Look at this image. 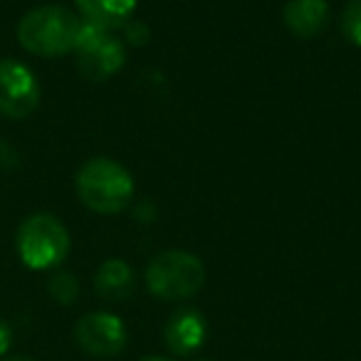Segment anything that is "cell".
<instances>
[{
    "label": "cell",
    "mask_w": 361,
    "mask_h": 361,
    "mask_svg": "<svg viewBox=\"0 0 361 361\" xmlns=\"http://www.w3.org/2000/svg\"><path fill=\"white\" fill-rule=\"evenodd\" d=\"M341 32L351 45L361 47V0H349L341 13Z\"/></svg>",
    "instance_id": "13"
},
{
    "label": "cell",
    "mask_w": 361,
    "mask_h": 361,
    "mask_svg": "<svg viewBox=\"0 0 361 361\" xmlns=\"http://www.w3.org/2000/svg\"><path fill=\"white\" fill-rule=\"evenodd\" d=\"M141 361H171V359H164V356H149V359H141Z\"/></svg>",
    "instance_id": "17"
},
{
    "label": "cell",
    "mask_w": 361,
    "mask_h": 361,
    "mask_svg": "<svg viewBox=\"0 0 361 361\" xmlns=\"http://www.w3.org/2000/svg\"><path fill=\"white\" fill-rule=\"evenodd\" d=\"M82 18L62 6H40L25 13L18 25V40L37 57H60L75 50Z\"/></svg>",
    "instance_id": "2"
},
{
    "label": "cell",
    "mask_w": 361,
    "mask_h": 361,
    "mask_svg": "<svg viewBox=\"0 0 361 361\" xmlns=\"http://www.w3.org/2000/svg\"><path fill=\"white\" fill-rule=\"evenodd\" d=\"M18 255L30 270L57 267L70 252V233L50 213L25 218L18 231Z\"/></svg>",
    "instance_id": "4"
},
{
    "label": "cell",
    "mask_w": 361,
    "mask_h": 361,
    "mask_svg": "<svg viewBox=\"0 0 361 361\" xmlns=\"http://www.w3.org/2000/svg\"><path fill=\"white\" fill-rule=\"evenodd\" d=\"M206 336H208L206 317L198 310H193V307L176 310L164 326L166 346L176 356H188L193 351H198L203 346V341H206Z\"/></svg>",
    "instance_id": "8"
},
{
    "label": "cell",
    "mask_w": 361,
    "mask_h": 361,
    "mask_svg": "<svg viewBox=\"0 0 361 361\" xmlns=\"http://www.w3.org/2000/svg\"><path fill=\"white\" fill-rule=\"evenodd\" d=\"M282 20L292 35L312 40L324 32L329 23V6L326 0H287L282 8Z\"/></svg>",
    "instance_id": "9"
},
{
    "label": "cell",
    "mask_w": 361,
    "mask_h": 361,
    "mask_svg": "<svg viewBox=\"0 0 361 361\" xmlns=\"http://www.w3.org/2000/svg\"><path fill=\"white\" fill-rule=\"evenodd\" d=\"M75 3L85 23L109 32L124 27L136 11V0H75Z\"/></svg>",
    "instance_id": "10"
},
{
    "label": "cell",
    "mask_w": 361,
    "mask_h": 361,
    "mask_svg": "<svg viewBox=\"0 0 361 361\" xmlns=\"http://www.w3.org/2000/svg\"><path fill=\"white\" fill-rule=\"evenodd\" d=\"M75 339L82 351L97 359L121 354L126 346V326L111 312H90L75 326Z\"/></svg>",
    "instance_id": "7"
},
{
    "label": "cell",
    "mask_w": 361,
    "mask_h": 361,
    "mask_svg": "<svg viewBox=\"0 0 361 361\" xmlns=\"http://www.w3.org/2000/svg\"><path fill=\"white\" fill-rule=\"evenodd\" d=\"M201 361H213V359H201Z\"/></svg>",
    "instance_id": "18"
},
{
    "label": "cell",
    "mask_w": 361,
    "mask_h": 361,
    "mask_svg": "<svg viewBox=\"0 0 361 361\" xmlns=\"http://www.w3.org/2000/svg\"><path fill=\"white\" fill-rule=\"evenodd\" d=\"M94 290L102 300L106 302H124L134 295L136 290V277L131 265L124 260H106L94 275Z\"/></svg>",
    "instance_id": "11"
},
{
    "label": "cell",
    "mask_w": 361,
    "mask_h": 361,
    "mask_svg": "<svg viewBox=\"0 0 361 361\" xmlns=\"http://www.w3.org/2000/svg\"><path fill=\"white\" fill-rule=\"evenodd\" d=\"M40 104V82L35 72L18 60H0V114L25 119Z\"/></svg>",
    "instance_id": "6"
},
{
    "label": "cell",
    "mask_w": 361,
    "mask_h": 361,
    "mask_svg": "<svg viewBox=\"0 0 361 361\" xmlns=\"http://www.w3.org/2000/svg\"><path fill=\"white\" fill-rule=\"evenodd\" d=\"M11 344H13V329H11L8 322L0 319V356L11 349Z\"/></svg>",
    "instance_id": "15"
},
{
    "label": "cell",
    "mask_w": 361,
    "mask_h": 361,
    "mask_svg": "<svg viewBox=\"0 0 361 361\" xmlns=\"http://www.w3.org/2000/svg\"><path fill=\"white\" fill-rule=\"evenodd\" d=\"M72 52H77V70H80V75L92 82L109 80L126 62L124 42L111 35L109 30H102V27L85 20H82V30L77 35Z\"/></svg>",
    "instance_id": "5"
},
{
    "label": "cell",
    "mask_w": 361,
    "mask_h": 361,
    "mask_svg": "<svg viewBox=\"0 0 361 361\" xmlns=\"http://www.w3.org/2000/svg\"><path fill=\"white\" fill-rule=\"evenodd\" d=\"M77 196L90 211L116 216L134 198V178L121 164L106 156H94L77 171Z\"/></svg>",
    "instance_id": "1"
},
{
    "label": "cell",
    "mask_w": 361,
    "mask_h": 361,
    "mask_svg": "<svg viewBox=\"0 0 361 361\" xmlns=\"http://www.w3.org/2000/svg\"><path fill=\"white\" fill-rule=\"evenodd\" d=\"M6 361H35V359H30V356H11V359H6Z\"/></svg>",
    "instance_id": "16"
},
{
    "label": "cell",
    "mask_w": 361,
    "mask_h": 361,
    "mask_svg": "<svg viewBox=\"0 0 361 361\" xmlns=\"http://www.w3.org/2000/svg\"><path fill=\"white\" fill-rule=\"evenodd\" d=\"M124 32H126V42H131V45H144L149 40V27L144 23L129 20L124 25Z\"/></svg>",
    "instance_id": "14"
},
{
    "label": "cell",
    "mask_w": 361,
    "mask_h": 361,
    "mask_svg": "<svg viewBox=\"0 0 361 361\" xmlns=\"http://www.w3.org/2000/svg\"><path fill=\"white\" fill-rule=\"evenodd\" d=\"M146 285L151 295L166 302H180L198 295L206 285V265L193 252H159L146 267Z\"/></svg>",
    "instance_id": "3"
},
{
    "label": "cell",
    "mask_w": 361,
    "mask_h": 361,
    "mask_svg": "<svg viewBox=\"0 0 361 361\" xmlns=\"http://www.w3.org/2000/svg\"><path fill=\"white\" fill-rule=\"evenodd\" d=\"M47 290H50L52 300L70 307V305H75L77 297H80V282H77V277L72 275V272L57 270V272H52L50 282H47Z\"/></svg>",
    "instance_id": "12"
}]
</instances>
